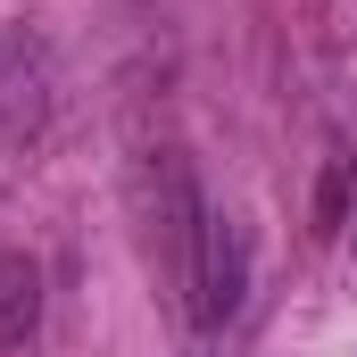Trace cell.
Wrapping results in <instances>:
<instances>
[{
	"instance_id": "cell-1",
	"label": "cell",
	"mask_w": 357,
	"mask_h": 357,
	"mask_svg": "<svg viewBox=\"0 0 357 357\" xmlns=\"http://www.w3.org/2000/svg\"><path fill=\"white\" fill-rule=\"evenodd\" d=\"M133 191H142V233H150V258L167 274V291L191 299V258H199V233H208V199H199L191 167L175 150H150Z\"/></svg>"
},
{
	"instance_id": "cell-2",
	"label": "cell",
	"mask_w": 357,
	"mask_h": 357,
	"mask_svg": "<svg viewBox=\"0 0 357 357\" xmlns=\"http://www.w3.org/2000/svg\"><path fill=\"white\" fill-rule=\"evenodd\" d=\"M50 100H59L50 50L25 25H0V150H33L50 133Z\"/></svg>"
},
{
	"instance_id": "cell-3",
	"label": "cell",
	"mask_w": 357,
	"mask_h": 357,
	"mask_svg": "<svg viewBox=\"0 0 357 357\" xmlns=\"http://www.w3.org/2000/svg\"><path fill=\"white\" fill-rule=\"evenodd\" d=\"M241 282H250L241 225L208 208V233H199V258H191V299H183V307H191V324H199V333L233 324V307H241Z\"/></svg>"
},
{
	"instance_id": "cell-4",
	"label": "cell",
	"mask_w": 357,
	"mask_h": 357,
	"mask_svg": "<svg viewBox=\"0 0 357 357\" xmlns=\"http://www.w3.org/2000/svg\"><path fill=\"white\" fill-rule=\"evenodd\" d=\"M33 324H42V266L25 250H0V349L33 341Z\"/></svg>"
},
{
	"instance_id": "cell-5",
	"label": "cell",
	"mask_w": 357,
	"mask_h": 357,
	"mask_svg": "<svg viewBox=\"0 0 357 357\" xmlns=\"http://www.w3.org/2000/svg\"><path fill=\"white\" fill-rule=\"evenodd\" d=\"M349 175H357V158H333V175H324V199H316V233H333V225H341V199H349Z\"/></svg>"
}]
</instances>
